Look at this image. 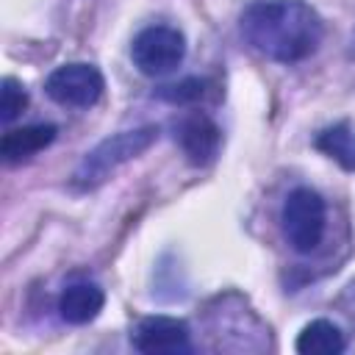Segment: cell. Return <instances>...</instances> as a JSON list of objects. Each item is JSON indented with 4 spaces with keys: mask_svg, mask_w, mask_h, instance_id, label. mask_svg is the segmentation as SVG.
I'll return each mask as SVG.
<instances>
[{
    "mask_svg": "<svg viewBox=\"0 0 355 355\" xmlns=\"http://www.w3.org/2000/svg\"><path fill=\"white\" fill-rule=\"evenodd\" d=\"M239 25L252 50L280 64L313 55L324 36L322 17L302 0H255L241 11Z\"/></svg>",
    "mask_w": 355,
    "mask_h": 355,
    "instance_id": "obj_1",
    "label": "cell"
},
{
    "mask_svg": "<svg viewBox=\"0 0 355 355\" xmlns=\"http://www.w3.org/2000/svg\"><path fill=\"white\" fill-rule=\"evenodd\" d=\"M158 139V128L155 125H144L136 130H122L116 136L103 139L94 150H89L83 155V161L78 164L72 183L78 189H94L100 183H105L122 164L139 158L144 150H150Z\"/></svg>",
    "mask_w": 355,
    "mask_h": 355,
    "instance_id": "obj_2",
    "label": "cell"
},
{
    "mask_svg": "<svg viewBox=\"0 0 355 355\" xmlns=\"http://www.w3.org/2000/svg\"><path fill=\"white\" fill-rule=\"evenodd\" d=\"M280 222H283L286 241L297 252H302V255L313 252L322 244L324 227H327V208H324L322 194L308 186L288 191L283 211H280Z\"/></svg>",
    "mask_w": 355,
    "mask_h": 355,
    "instance_id": "obj_3",
    "label": "cell"
},
{
    "mask_svg": "<svg viewBox=\"0 0 355 355\" xmlns=\"http://www.w3.org/2000/svg\"><path fill=\"white\" fill-rule=\"evenodd\" d=\"M186 55V36L172 25H150L136 33L130 44V58L136 69L147 78L172 72Z\"/></svg>",
    "mask_w": 355,
    "mask_h": 355,
    "instance_id": "obj_4",
    "label": "cell"
},
{
    "mask_svg": "<svg viewBox=\"0 0 355 355\" xmlns=\"http://www.w3.org/2000/svg\"><path fill=\"white\" fill-rule=\"evenodd\" d=\"M44 92L50 100H55L58 105H69V108H89L94 105L103 92H105V78L94 64H61L55 67L47 80H44Z\"/></svg>",
    "mask_w": 355,
    "mask_h": 355,
    "instance_id": "obj_5",
    "label": "cell"
},
{
    "mask_svg": "<svg viewBox=\"0 0 355 355\" xmlns=\"http://www.w3.org/2000/svg\"><path fill=\"white\" fill-rule=\"evenodd\" d=\"M130 344L144 355H183L191 352V330L175 316H144L133 327Z\"/></svg>",
    "mask_w": 355,
    "mask_h": 355,
    "instance_id": "obj_6",
    "label": "cell"
},
{
    "mask_svg": "<svg viewBox=\"0 0 355 355\" xmlns=\"http://www.w3.org/2000/svg\"><path fill=\"white\" fill-rule=\"evenodd\" d=\"M175 141L180 144L183 155L189 164L194 166H208L216 153H219V144H222V133H219V125L200 114V111H191L186 116L178 119L175 125Z\"/></svg>",
    "mask_w": 355,
    "mask_h": 355,
    "instance_id": "obj_7",
    "label": "cell"
},
{
    "mask_svg": "<svg viewBox=\"0 0 355 355\" xmlns=\"http://www.w3.org/2000/svg\"><path fill=\"white\" fill-rule=\"evenodd\" d=\"M58 128L50 122H39V125H22V128H11L3 133L0 139V155L6 164H19L33 158L36 153H42L44 147H50L55 141Z\"/></svg>",
    "mask_w": 355,
    "mask_h": 355,
    "instance_id": "obj_8",
    "label": "cell"
},
{
    "mask_svg": "<svg viewBox=\"0 0 355 355\" xmlns=\"http://www.w3.org/2000/svg\"><path fill=\"white\" fill-rule=\"evenodd\" d=\"M105 294L94 283H72L58 297V316L67 324H89L100 316Z\"/></svg>",
    "mask_w": 355,
    "mask_h": 355,
    "instance_id": "obj_9",
    "label": "cell"
},
{
    "mask_svg": "<svg viewBox=\"0 0 355 355\" xmlns=\"http://www.w3.org/2000/svg\"><path fill=\"white\" fill-rule=\"evenodd\" d=\"M294 347L300 355H338L344 352L347 341L338 324H333L330 319H313L300 330Z\"/></svg>",
    "mask_w": 355,
    "mask_h": 355,
    "instance_id": "obj_10",
    "label": "cell"
},
{
    "mask_svg": "<svg viewBox=\"0 0 355 355\" xmlns=\"http://www.w3.org/2000/svg\"><path fill=\"white\" fill-rule=\"evenodd\" d=\"M316 150H322L327 158H333L341 169L355 172V128L349 122H338L333 128H324L316 136Z\"/></svg>",
    "mask_w": 355,
    "mask_h": 355,
    "instance_id": "obj_11",
    "label": "cell"
},
{
    "mask_svg": "<svg viewBox=\"0 0 355 355\" xmlns=\"http://www.w3.org/2000/svg\"><path fill=\"white\" fill-rule=\"evenodd\" d=\"M205 94V80L202 78H183L175 83H166L155 89V97L169 103V105H191Z\"/></svg>",
    "mask_w": 355,
    "mask_h": 355,
    "instance_id": "obj_12",
    "label": "cell"
},
{
    "mask_svg": "<svg viewBox=\"0 0 355 355\" xmlns=\"http://www.w3.org/2000/svg\"><path fill=\"white\" fill-rule=\"evenodd\" d=\"M28 105V92L17 78H3V89H0V119L3 125L14 122L22 108Z\"/></svg>",
    "mask_w": 355,
    "mask_h": 355,
    "instance_id": "obj_13",
    "label": "cell"
}]
</instances>
